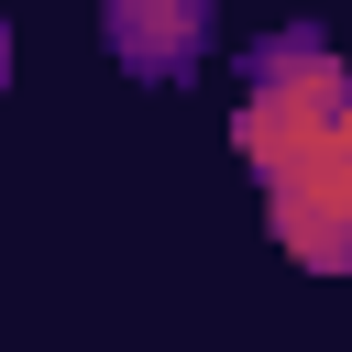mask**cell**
<instances>
[{"label": "cell", "instance_id": "3", "mask_svg": "<svg viewBox=\"0 0 352 352\" xmlns=\"http://www.w3.org/2000/svg\"><path fill=\"white\" fill-rule=\"evenodd\" d=\"M110 33H121V55H143V66H154V55H187V44H198V11H176V22H154V11H121Z\"/></svg>", "mask_w": 352, "mask_h": 352}, {"label": "cell", "instance_id": "1", "mask_svg": "<svg viewBox=\"0 0 352 352\" xmlns=\"http://www.w3.org/2000/svg\"><path fill=\"white\" fill-rule=\"evenodd\" d=\"M352 132V66L319 44V33H275L264 55H253V88H242V121H231V143H242V165L275 187V176H297L319 143H341Z\"/></svg>", "mask_w": 352, "mask_h": 352}, {"label": "cell", "instance_id": "4", "mask_svg": "<svg viewBox=\"0 0 352 352\" xmlns=\"http://www.w3.org/2000/svg\"><path fill=\"white\" fill-rule=\"evenodd\" d=\"M0 66H11V44H0Z\"/></svg>", "mask_w": 352, "mask_h": 352}, {"label": "cell", "instance_id": "2", "mask_svg": "<svg viewBox=\"0 0 352 352\" xmlns=\"http://www.w3.org/2000/svg\"><path fill=\"white\" fill-rule=\"evenodd\" d=\"M264 209H275V231H286L297 264H330V275H341V264H352V132L319 143L297 176H275Z\"/></svg>", "mask_w": 352, "mask_h": 352}]
</instances>
